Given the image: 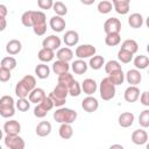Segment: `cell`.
Returning <instances> with one entry per match:
<instances>
[{
	"label": "cell",
	"mask_w": 149,
	"mask_h": 149,
	"mask_svg": "<svg viewBox=\"0 0 149 149\" xmlns=\"http://www.w3.org/2000/svg\"><path fill=\"white\" fill-rule=\"evenodd\" d=\"M134 119H135V116L132 112H123L119 115L118 121L122 128H128L134 123Z\"/></svg>",
	"instance_id": "cell-19"
},
{
	"label": "cell",
	"mask_w": 149,
	"mask_h": 149,
	"mask_svg": "<svg viewBox=\"0 0 149 149\" xmlns=\"http://www.w3.org/2000/svg\"><path fill=\"white\" fill-rule=\"evenodd\" d=\"M87 65H90V68L93 70H99L102 68V65H105V59L100 55H94L93 57L90 58V62Z\"/></svg>",
	"instance_id": "cell-31"
},
{
	"label": "cell",
	"mask_w": 149,
	"mask_h": 149,
	"mask_svg": "<svg viewBox=\"0 0 149 149\" xmlns=\"http://www.w3.org/2000/svg\"><path fill=\"white\" fill-rule=\"evenodd\" d=\"M49 26H50V28H51L54 31H56V33H61V31H63V30L65 29L66 22H65V20H64L63 17L55 15V16H52V17L50 19V21H49Z\"/></svg>",
	"instance_id": "cell-17"
},
{
	"label": "cell",
	"mask_w": 149,
	"mask_h": 149,
	"mask_svg": "<svg viewBox=\"0 0 149 149\" xmlns=\"http://www.w3.org/2000/svg\"><path fill=\"white\" fill-rule=\"evenodd\" d=\"M118 59H119L121 63H125V64L130 63V62L133 61V54H130V52H128V51H126V50L120 49V50L118 51Z\"/></svg>",
	"instance_id": "cell-43"
},
{
	"label": "cell",
	"mask_w": 149,
	"mask_h": 149,
	"mask_svg": "<svg viewBox=\"0 0 149 149\" xmlns=\"http://www.w3.org/2000/svg\"><path fill=\"white\" fill-rule=\"evenodd\" d=\"M63 41H64L65 45H68V48L69 47H73V45H76L78 43L79 35H78V33L76 30H68L63 36Z\"/></svg>",
	"instance_id": "cell-20"
},
{
	"label": "cell",
	"mask_w": 149,
	"mask_h": 149,
	"mask_svg": "<svg viewBox=\"0 0 149 149\" xmlns=\"http://www.w3.org/2000/svg\"><path fill=\"white\" fill-rule=\"evenodd\" d=\"M14 99L10 95H2L0 98V106H14Z\"/></svg>",
	"instance_id": "cell-48"
},
{
	"label": "cell",
	"mask_w": 149,
	"mask_h": 149,
	"mask_svg": "<svg viewBox=\"0 0 149 149\" xmlns=\"http://www.w3.org/2000/svg\"><path fill=\"white\" fill-rule=\"evenodd\" d=\"M52 9H54V12L56 13V15H57V16H61V17H63L64 15L68 14V7H66V5L63 3L62 1H56V2H54Z\"/></svg>",
	"instance_id": "cell-35"
},
{
	"label": "cell",
	"mask_w": 149,
	"mask_h": 149,
	"mask_svg": "<svg viewBox=\"0 0 149 149\" xmlns=\"http://www.w3.org/2000/svg\"><path fill=\"white\" fill-rule=\"evenodd\" d=\"M108 78H109V80L112 81V84H113L114 86H116V85H121V84L123 83V80H125V74H123L122 70H118V71H114V72L109 73V74H108Z\"/></svg>",
	"instance_id": "cell-33"
},
{
	"label": "cell",
	"mask_w": 149,
	"mask_h": 149,
	"mask_svg": "<svg viewBox=\"0 0 149 149\" xmlns=\"http://www.w3.org/2000/svg\"><path fill=\"white\" fill-rule=\"evenodd\" d=\"M68 92H69V94H70L71 97H78V95L81 93L80 84H79L77 80H74V81L71 84V86L68 88Z\"/></svg>",
	"instance_id": "cell-47"
},
{
	"label": "cell",
	"mask_w": 149,
	"mask_h": 149,
	"mask_svg": "<svg viewBox=\"0 0 149 149\" xmlns=\"http://www.w3.org/2000/svg\"><path fill=\"white\" fill-rule=\"evenodd\" d=\"M134 65L136 70H144L149 65V58L146 55H139L134 58Z\"/></svg>",
	"instance_id": "cell-32"
},
{
	"label": "cell",
	"mask_w": 149,
	"mask_h": 149,
	"mask_svg": "<svg viewBox=\"0 0 149 149\" xmlns=\"http://www.w3.org/2000/svg\"><path fill=\"white\" fill-rule=\"evenodd\" d=\"M120 42H121L120 34H107L105 37V43L108 47H115L120 44Z\"/></svg>",
	"instance_id": "cell-38"
},
{
	"label": "cell",
	"mask_w": 149,
	"mask_h": 149,
	"mask_svg": "<svg viewBox=\"0 0 149 149\" xmlns=\"http://www.w3.org/2000/svg\"><path fill=\"white\" fill-rule=\"evenodd\" d=\"M3 141L8 149H24L26 147L24 140L19 135H6Z\"/></svg>",
	"instance_id": "cell-7"
},
{
	"label": "cell",
	"mask_w": 149,
	"mask_h": 149,
	"mask_svg": "<svg viewBox=\"0 0 149 149\" xmlns=\"http://www.w3.org/2000/svg\"><path fill=\"white\" fill-rule=\"evenodd\" d=\"M54 108V102L51 101V99L49 97H45L40 104H37L34 108V115L38 119L44 118L49 111H51Z\"/></svg>",
	"instance_id": "cell-5"
},
{
	"label": "cell",
	"mask_w": 149,
	"mask_h": 149,
	"mask_svg": "<svg viewBox=\"0 0 149 149\" xmlns=\"http://www.w3.org/2000/svg\"><path fill=\"white\" fill-rule=\"evenodd\" d=\"M37 57H38V59H40L41 62H43V63L45 64V63L51 62V61L54 59V57H55V51L49 50V49H44V48H42V49L38 51Z\"/></svg>",
	"instance_id": "cell-30"
},
{
	"label": "cell",
	"mask_w": 149,
	"mask_h": 149,
	"mask_svg": "<svg viewBox=\"0 0 149 149\" xmlns=\"http://www.w3.org/2000/svg\"><path fill=\"white\" fill-rule=\"evenodd\" d=\"M112 6L114 8V10L118 14L125 15L129 12V6H130V1L129 0H113L112 1Z\"/></svg>",
	"instance_id": "cell-13"
},
{
	"label": "cell",
	"mask_w": 149,
	"mask_h": 149,
	"mask_svg": "<svg viewBox=\"0 0 149 149\" xmlns=\"http://www.w3.org/2000/svg\"><path fill=\"white\" fill-rule=\"evenodd\" d=\"M140 102L143 106H147V107L149 106V92L144 91V92L141 93V95H140Z\"/></svg>",
	"instance_id": "cell-51"
},
{
	"label": "cell",
	"mask_w": 149,
	"mask_h": 149,
	"mask_svg": "<svg viewBox=\"0 0 149 149\" xmlns=\"http://www.w3.org/2000/svg\"><path fill=\"white\" fill-rule=\"evenodd\" d=\"M54 1L52 0H37V6L41 9H50L52 8Z\"/></svg>",
	"instance_id": "cell-50"
},
{
	"label": "cell",
	"mask_w": 149,
	"mask_h": 149,
	"mask_svg": "<svg viewBox=\"0 0 149 149\" xmlns=\"http://www.w3.org/2000/svg\"><path fill=\"white\" fill-rule=\"evenodd\" d=\"M128 24L132 27V28H141L142 24H143V16L140 14V13H133L130 14V16L128 17Z\"/></svg>",
	"instance_id": "cell-27"
},
{
	"label": "cell",
	"mask_w": 149,
	"mask_h": 149,
	"mask_svg": "<svg viewBox=\"0 0 149 149\" xmlns=\"http://www.w3.org/2000/svg\"><path fill=\"white\" fill-rule=\"evenodd\" d=\"M7 27V21L3 17H0V31H3Z\"/></svg>",
	"instance_id": "cell-53"
},
{
	"label": "cell",
	"mask_w": 149,
	"mask_h": 149,
	"mask_svg": "<svg viewBox=\"0 0 149 149\" xmlns=\"http://www.w3.org/2000/svg\"><path fill=\"white\" fill-rule=\"evenodd\" d=\"M3 132L6 135H19L21 132V125L16 120H9L6 121L3 125Z\"/></svg>",
	"instance_id": "cell-11"
},
{
	"label": "cell",
	"mask_w": 149,
	"mask_h": 149,
	"mask_svg": "<svg viewBox=\"0 0 149 149\" xmlns=\"http://www.w3.org/2000/svg\"><path fill=\"white\" fill-rule=\"evenodd\" d=\"M56 57H57V61H63V62L69 63L73 58V51L68 47L59 48L56 52Z\"/></svg>",
	"instance_id": "cell-21"
},
{
	"label": "cell",
	"mask_w": 149,
	"mask_h": 149,
	"mask_svg": "<svg viewBox=\"0 0 149 149\" xmlns=\"http://www.w3.org/2000/svg\"><path fill=\"white\" fill-rule=\"evenodd\" d=\"M80 87H81V91H83L85 94L92 95L93 93H95V91H97V88H98V85H97V81H95L94 79H92V78H86V79L83 80Z\"/></svg>",
	"instance_id": "cell-15"
},
{
	"label": "cell",
	"mask_w": 149,
	"mask_h": 149,
	"mask_svg": "<svg viewBox=\"0 0 149 149\" xmlns=\"http://www.w3.org/2000/svg\"><path fill=\"white\" fill-rule=\"evenodd\" d=\"M0 149H2V147H1V146H0Z\"/></svg>",
	"instance_id": "cell-56"
},
{
	"label": "cell",
	"mask_w": 149,
	"mask_h": 149,
	"mask_svg": "<svg viewBox=\"0 0 149 149\" xmlns=\"http://www.w3.org/2000/svg\"><path fill=\"white\" fill-rule=\"evenodd\" d=\"M104 31L107 34H120L121 21L116 17H109L104 23Z\"/></svg>",
	"instance_id": "cell-8"
},
{
	"label": "cell",
	"mask_w": 149,
	"mask_h": 149,
	"mask_svg": "<svg viewBox=\"0 0 149 149\" xmlns=\"http://www.w3.org/2000/svg\"><path fill=\"white\" fill-rule=\"evenodd\" d=\"M37 136L40 137H44V136H48L50 133H51V123L49 121H41L37 126H36V129H35Z\"/></svg>",
	"instance_id": "cell-23"
},
{
	"label": "cell",
	"mask_w": 149,
	"mask_h": 149,
	"mask_svg": "<svg viewBox=\"0 0 149 149\" xmlns=\"http://www.w3.org/2000/svg\"><path fill=\"white\" fill-rule=\"evenodd\" d=\"M33 16H34V10H27L22 14L21 16V22L24 27H33Z\"/></svg>",
	"instance_id": "cell-40"
},
{
	"label": "cell",
	"mask_w": 149,
	"mask_h": 149,
	"mask_svg": "<svg viewBox=\"0 0 149 149\" xmlns=\"http://www.w3.org/2000/svg\"><path fill=\"white\" fill-rule=\"evenodd\" d=\"M1 139H2V129L0 128V140H1Z\"/></svg>",
	"instance_id": "cell-55"
},
{
	"label": "cell",
	"mask_w": 149,
	"mask_h": 149,
	"mask_svg": "<svg viewBox=\"0 0 149 149\" xmlns=\"http://www.w3.org/2000/svg\"><path fill=\"white\" fill-rule=\"evenodd\" d=\"M69 70H70V65H69V63H66V62L56 61V62H54V64H52V71H54L56 74H58V76L69 72Z\"/></svg>",
	"instance_id": "cell-25"
},
{
	"label": "cell",
	"mask_w": 149,
	"mask_h": 149,
	"mask_svg": "<svg viewBox=\"0 0 149 149\" xmlns=\"http://www.w3.org/2000/svg\"><path fill=\"white\" fill-rule=\"evenodd\" d=\"M58 134L63 140H69L73 135V128L69 123H62L58 129Z\"/></svg>",
	"instance_id": "cell-26"
},
{
	"label": "cell",
	"mask_w": 149,
	"mask_h": 149,
	"mask_svg": "<svg viewBox=\"0 0 149 149\" xmlns=\"http://www.w3.org/2000/svg\"><path fill=\"white\" fill-rule=\"evenodd\" d=\"M108 149H125L123 148V146H121V144H118V143H115V144H112Z\"/></svg>",
	"instance_id": "cell-54"
},
{
	"label": "cell",
	"mask_w": 149,
	"mask_h": 149,
	"mask_svg": "<svg viewBox=\"0 0 149 149\" xmlns=\"http://www.w3.org/2000/svg\"><path fill=\"white\" fill-rule=\"evenodd\" d=\"M76 56L78 59H84V58H91L95 55L97 49L92 44H81L76 48Z\"/></svg>",
	"instance_id": "cell-6"
},
{
	"label": "cell",
	"mask_w": 149,
	"mask_h": 149,
	"mask_svg": "<svg viewBox=\"0 0 149 149\" xmlns=\"http://www.w3.org/2000/svg\"><path fill=\"white\" fill-rule=\"evenodd\" d=\"M54 119L56 122L62 123H73L77 119V112L71 109V108H66V107H59L58 109H56V112H54Z\"/></svg>",
	"instance_id": "cell-1"
},
{
	"label": "cell",
	"mask_w": 149,
	"mask_h": 149,
	"mask_svg": "<svg viewBox=\"0 0 149 149\" xmlns=\"http://www.w3.org/2000/svg\"><path fill=\"white\" fill-rule=\"evenodd\" d=\"M112 8H113L112 2L108 1V0H102V1H100V2L98 3V7H97L98 12L101 13V14H108V13L112 10Z\"/></svg>",
	"instance_id": "cell-39"
},
{
	"label": "cell",
	"mask_w": 149,
	"mask_h": 149,
	"mask_svg": "<svg viewBox=\"0 0 149 149\" xmlns=\"http://www.w3.org/2000/svg\"><path fill=\"white\" fill-rule=\"evenodd\" d=\"M21 50H22V43L19 40H15V38L10 40L6 44V51H7V54H9L12 56L17 55Z\"/></svg>",
	"instance_id": "cell-22"
},
{
	"label": "cell",
	"mask_w": 149,
	"mask_h": 149,
	"mask_svg": "<svg viewBox=\"0 0 149 149\" xmlns=\"http://www.w3.org/2000/svg\"><path fill=\"white\" fill-rule=\"evenodd\" d=\"M121 49L122 50H126V51H128V52H130V54L134 55L139 50V44H137V42L135 40H132V38L125 40L122 42V44H121Z\"/></svg>",
	"instance_id": "cell-28"
},
{
	"label": "cell",
	"mask_w": 149,
	"mask_h": 149,
	"mask_svg": "<svg viewBox=\"0 0 149 149\" xmlns=\"http://www.w3.org/2000/svg\"><path fill=\"white\" fill-rule=\"evenodd\" d=\"M7 13H8V9H7V7H6L5 5L0 3V17H3V19H6V15H7Z\"/></svg>",
	"instance_id": "cell-52"
},
{
	"label": "cell",
	"mask_w": 149,
	"mask_h": 149,
	"mask_svg": "<svg viewBox=\"0 0 149 149\" xmlns=\"http://www.w3.org/2000/svg\"><path fill=\"white\" fill-rule=\"evenodd\" d=\"M15 105H16V108L20 112H27L30 107V102L27 98H19L17 101L15 102Z\"/></svg>",
	"instance_id": "cell-44"
},
{
	"label": "cell",
	"mask_w": 149,
	"mask_h": 149,
	"mask_svg": "<svg viewBox=\"0 0 149 149\" xmlns=\"http://www.w3.org/2000/svg\"><path fill=\"white\" fill-rule=\"evenodd\" d=\"M73 81H74V78H73V76H72L71 73H69V72L58 76V84L64 85L66 88H69Z\"/></svg>",
	"instance_id": "cell-36"
},
{
	"label": "cell",
	"mask_w": 149,
	"mask_h": 149,
	"mask_svg": "<svg viewBox=\"0 0 149 149\" xmlns=\"http://www.w3.org/2000/svg\"><path fill=\"white\" fill-rule=\"evenodd\" d=\"M10 77H12L10 71H9V70H6V69H3V68L0 66V81L6 83V81H8V80L10 79Z\"/></svg>",
	"instance_id": "cell-49"
},
{
	"label": "cell",
	"mask_w": 149,
	"mask_h": 149,
	"mask_svg": "<svg viewBox=\"0 0 149 149\" xmlns=\"http://www.w3.org/2000/svg\"><path fill=\"white\" fill-rule=\"evenodd\" d=\"M118 70H122V68H121V65H120V63L118 62V61H108L106 64H105V71H106V73H112V72H114V71H118Z\"/></svg>",
	"instance_id": "cell-41"
},
{
	"label": "cell",
	"mask_w": 149,
	"mask_h": 149,
	"mask_svg": "<svg viewBox=\"0 0 149 149\" xmlns=\"http://www.w3.org/2000/svg\"><path fill=\"white\" fill-rule=\"evenodd\" d=\"M69 92H68V88L64 86V85H61V84H57L56 87L50 92V94L48 95L51 101L54 102V106L56 107H61L65 104L66 101V97H68Z\"/></svg>",
	"instance_id": "cell-2"
},
{
	"label": "cell",
	"mask_w": 149,
	"mask_h": 149,
	"mask_svg": "<svg viewBox=\"0 0 149 149\" xmlns=\"http://www.w3.org/2000/svg\"><path fill=\"white\" fill-rule=\"evenodd\" d=\"M72 66V71L76 73V74H84L86 71H87V63L84 61V59H76L73 61V63L71 64Z\"/></svg>",
	"instance_id": "cell-24"
},
{
	"label": "cell",
	"mask_w": 149,
	"mask_h": 149,
	"mask_svg": "<svg viewBox=\"0 0 149 149\" xmlns=\"http://www.w3.org/2000/svg\"><path fill=\"white\" fill-rule=\"evenodd\" d=\"M29 91L26 88V86L21 83V81H17L16 85H15V94L17 95V98H27L29 95Z\"/></svg>",
	"instance_id": "cell-42"
},
{
	"label": "cell",
	"mask_w": 149,
	"mask_h": 149,
	"mask_svg": "<svg viewBox=\"0 0 149 149\" xmlns=\"http://www.w3.org/2000/svg\"><path fill=\"white\" fill-rule=\"evenodd\" d=\"M35 74L40 79H47L49 77V74H50V68L47 64L41 63V64L36 65V68H35Z\"/></svg>",
	"instance_id": "cell-29"
},
{
	"label": "cell",
	"mask_w": 149,
	"mask_h": 149,
	"mask_svg": "<svg viewBox=\"0 0 149 149\" xmlns=\"http://www.w3.org/2000/svg\"><path fill=\"white\" fill-rule=\"evenodd\" d=\"M20 81L26 86V88H27L29 92L33 91V90L35 88V86H36V79H35V77L31 76V74H26Z\"/></svg>",
	"instance_id": "cell-37"
},
{
	"label": "cell",
	"mask_w": 149,
	"mask_h": 149,
	"mask_svg": "<svg viewBox=\"0 0 149 149\" xmlns=\"http://www.w3.org/2000/svg\"><path fill=\"white\" fill-rule=\"evenodd\" d=\"M123 98L127 102H135L140 98V88L137 86H128L125 90Z\"/></svg>",
	"instance_id": "cell-16"
},
{
	"label": "cell",
	"mask_w": 149,
	"mask_h": 149,
	"mask_svg": "<svg viewBox=\"0 0 149 149\" xmlns=\"http://www.w3.org/2000/svg\"><path fill=\"white\" fill-rule=\"evenodd\" d=\"M148 141V133L144 129H136L132 133V142L136 146L146 144Z\"/></svg>",
	"instance_id": "cell-12"
},
{
	"label": "cell",
	"mask_w": 149,
	"mask_h": 149,
	"mask_svg": "<svg viewBox=\"0 0 149 149\" xmlns=\"http://www.w3.org/2000/svg\"><path fill=\"white\" fill-rule=\"evenodd\" d=\"M115 92H116L115 86L112 84L109 78L108 77L102 78L100 81V85H99V93H100L101 99L105 101L112 100L115 97Z\"/></svg>",
	"instance_id": "cell-4"
},
{
	"label": "cell",
	"mask_w": 149,
	"mask_h": 149,
	"mask_svg": "<svg viewBox=\"0 0 149 149\" xmlns=\"http://www.w3.org/2000/svg\"><path fill=\"white\" fill-rule=\"evenodd\" d=\"M33 30L37 36H43L47 31V17L45 14L41 10H34Z\"/></svg>",
	"instance_id": "cell-3"
},
{
	"label": "cell",
	"mask_w": 149,
	"mask_h": 149,
	"mask_svg": "<svg viewBox=\"0 0 149 149\" xmlns=\"http://www.w3.org/2000/svg\"><path fill=\"white\" fill-rule=\"evenodd\" d=\"M81 107H83V109H84L85 112H87V113H93V112H95V111L98 109L99 102H98L97 98H94V97H92V95H87L86 98L83 99V101H81Z\"/></svg>",
	"instance_id": "cell-10"
},
{
	"label": "cell",
	"mask_w": 149,
	"mask_h": 149,
	"mask_svg": "<svg viewBox=\"0 0 149 149\" xmlns=\"http://www.w3.org/2000/svg\"><path fill=\"white\" fill-rule=\"evenodd\" d=\"M61 38L57 36V35H49L48 37H45L43 41H42V47L44 49H49V50H57L61 48Z\"/></svg>",
	"instance_id": "cell-9"
},
{
	"label": "cell",
	"mask_w": 149,
	"mask_h": 149,
	"mask_svg": "<svg viewBox=\"0 0 149 149\" xmlns=\"http://www.w3.org/2000/svg\"><path fill=\"white\" fill-rule=\"evenodd\" d=\"M139 123L143 128H148L149 127V109H144V111H142L140 113Z\"/></svg>",
	"instance_id": "cell-45"
},
{
	"label": "cell",
	"mask_w": 149,
	"mask_h": 149,
	"mask_svg": "<svg viewBox=\"0 0 149 149\" xmlns=\"http://www.w3.org/2000/svg\"><path fill=\"white\" fill-rule=\"evenodd\" d=\"M15 114V108L14 106H0V115L2 118H12Z\"/></svg>",
	"instance_id": "cell-46"
},
{
	"label": "cell",
	"mask_w": 149,
	"mask_h": 149,
	"mask_svg": "<svg viewBox=\"0 0 149 149\" xmlns=\"http://www.w3.org/2000/svg\"><path fill=\"white\" fill-rule=\"evenodd\" d=\"M125 78H126L127 83L130 84V86H136L137 84L141 83V80H142V74H141V72H140L139 70L132 69V70H129V71L125 74Z\"/></svg>",
	"instance_id": "cell-14"
},
{
	"label": "cell",
	"mask_w": 149,
	"mask_h": 149,
	"mask_svg": "<svg viewBox=\"0 0 149 149\" xmlns=\"http://www.w3.org/2000/svg\"><path fill=\"white\" fill-rule=\"evenodd\" d=\"M47 97L45 92L43 88H40V87H35L33 91H30L29 95H28V99H29V102H33V104H40L44 98Z\"/></svg>",
	"instance_id": "cell-18"
},
{
	"label": "cell",
	"mask_w": 149,
	"mask_h": 149,
	"mask_svg": "<svg viewBox=\"0 0 149 149\" xmlns=\"http://www.w3.org/2000/svg\"><path fill=\"white\" fill-rule=\"evenodd\" d=\"M16 64H17V62H16V59H15L14 57H12V56H7V57H3V58L1 59L0 66L3 68V69H6V70L12 71L13 69L16 68Z\"/></svg>",
	"instance_id": "cell-34"
}]
</instances>
